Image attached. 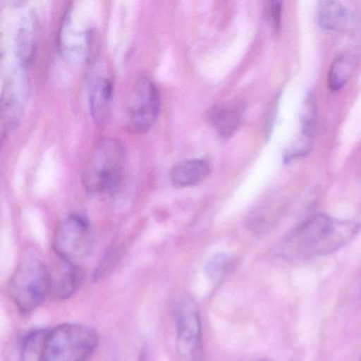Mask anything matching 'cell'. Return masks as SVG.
<instances>
[{"label": "cell", "instance_id": "7", "mask_svg": "<svg viewBox=\"0 0 361 361\" xmlns=\"http://www.w3.org/2000/svg\"><path fill=\"white\" fill-rule=\"evenodd\" d=\"M177 352L183 361H202V331L200 312L185 303L177 316Z\"/></svg>", "mask_w": 361, "mask_h": 361}, {"label": "cell", "instance_id": "15", "mask_svg": "<svg viewBox=\"0 0 361 361\" xmlns=\"http://www.w3.org/2000/svg\"><path fill=\"white\" fill-rule=\"evenodd\" d=\"M317 20L325 30H339L348 22V12L339 1H321L318 5Z\"/></svg>", "mask_w": 361, "mask_h": 361}, {"label": "cell", "instance_id": "16", "mask_svg": "<svg viewBox=\"0 0 361 361\" xmlns=\"http://www.w3.org/2000/svg\"><path fill=\"white\" fill-rule=\"evenodd\" d=\"M356 67V60L352 56L343 54L336 59L329 68L327 84L333 92L341 90L352 77Z\"/></svg>", "mask_w": 361, "mask_h": 361}, {"label": "cell", "instance_id": "12", "mask_svg": "<svg viewBox=\"0 0 361 361\" xmlns=\"http://www.w3.org/2000/svg\"><path fill=\"white\" fill-rule=\"evenodd\" d=\"M211 166L204 158H189L177 162L170 172L171 183L177 189L195 187L209 176Z\"/></svg>", "mask_w": 361, "mask_h": 361}, {"label": "cell", "instance_id": "8", "mask_svg": "<svg viewBox=\"0 0 361 361\" xmlns=\"http://www.w3.org/2000/svg\"><path fill=\"white\" fill-rule=\"evenodd\" d=\"M39 18L35 12L23 16L16 37V59L20 71H27L32 67L39 46Z\"/></svg>", "mask_w": 361, "mask_h": 361}, {"label": "cell", "instance_id": "4", "mask_svg": "<svg viewBox=\"0 0 361 361\" xmlns=\"http://www.w3.org/2000/svg\"><path fill=\"white\" fill-rule=\"evenodd\" d=\"M98 344V334L87 325H59L48 331L42 361H86Z\"/></svg>", "mask_w": 361, "mask_h": 361}, {"label": "cell", "instance_id": "17", "mask_svg": "<svg viewBox=\"0 0 361 361\" xmlns=\"http://www.w3.org/2000/svg\"><path fill=\"white\" fill-rule=\"evenodd\" d=\"M48 331L37 329L25 337L20 348V361L43 360L44 348Z\"/></svg>", "mask_w": 361, "mask_h": 361}, {"label": "cell", "instance_id": "20", "mask_svg": "<svg viewBox=\"0 0 361 361\" xmlns=\"http://www.w3.org/2000/svg\"><path fill=\"white\" fill-rule=\"evenodd\" d=\"M361 361V360H360Z\"/></svg>", "mask_w": 361, "mask_h": 361}, {"label": "cell", "instance_id": "14", "mask_svg": "<svg viewBox=\"0 0 361 361\" xmlns=\"http://www.w3.org/2000/svg\"><path fill=\"white\" fill-rule=\"evenodd\" d=\"M82 278L80 266L61 261L60 265L51 271V295L59 300L69 299L81 284Z\"/></svg>", "mask_w": 361, "mask_h": 361}, {"label": "cell", "instance_id": "1", "mask_svg": "<svg viewBox=\"0 0 361 361\" xmlns=\"http://www.w3.org/2000/svg\"><path fill=\"white\" fill-rule=\"evenodd\" d=\"M360 224L320 214L293 230L281 246L283 257L308 259L331 255L352 242L360 231Z\"/></svg>", "mask_w": 361, "mask_h": 361}, {"label": "cell", "instance_id": "2", "mask_svg": "<svg viewBox=\"0 0 361 361\" xmlns=\"http://www.w3.org/2000/svg\"><path fill=\"white\" fill-rule=\"evenodd\" d=\"M12 301L24 314L37 310L51 295V271L35 251H27L9 282Z\"/></svg>", "mask_w": 361, "mask_h": 361}, {"label": "cell", "instance_id": "6", "mask_svg": "<svg viewBox=\"0 0 361 361\" xmlns=\"http://www.w3.org/2000/svg\"><path fill=\"white\" fill-rule=\"evenodd\" d=\"M160 113V94L156 84L147 77L140 78L133 87L126 114V126L132 134L149 132Z\"/></svg>", "mask_w": 361, "mask_h": 361}, {"label": "cell", "instance_id": "13", "mask_svg": "<svg viewBox=\"0 0 361 361\" xmlns=\"http://www.w3.org/2000/svg\"><path fill=\"white\" fill-rule=\"evenodd\" d=\"M244 115V106L240 103H224L208 111V120L221 138H229L240 128Z\"/></svg>", "mask_w": 361, "mask_h": 361}, {"label": "cell", "instance_id": "3", "mask_svg": "<svg viewBox=\"0 0 361 361\" xmlns=\"http://www.w3.org/2000/svg\"><path fill=\"white\" fill-rule=\"evenodd\" d=\"M126 149L121 141L111 137L100 139L92 147L82 172L84 189L102 194L117 187L123 174Z\"/></svg>", "mask_w": 361, "mask_h": 361}, {"label": "cell", "instance_id": "9", "mask_svg": "<svg viewBox=\"0 0 361 361\" xmlns=\"http://www.w3.org/2000/svg\"><path fill=\"white\" fill-rule=\"evenodd\" d=\"M24 84L11 79L4 88L1 96V134L3 138L18 126L24 109Z\"/></svg>", "mask_w": 361, "mask_h": 361}, {"label": "cell", "instance_id": "11", "mask_svg": "<svg viewBox=\"0 0 361 361\" xmlns=\"http://www.w3.org/2000/svg\"><path fill=\"white\" fill-rule=\"evenodd\" d=\"M90 32L85 28L75 26L71 10L66 12L60 32H59V47L65 56L79 59L85 56L90 47Z\"/></svg>", "mask_w": 361, "mask_h": 361}, {"label": "cell", "instance_id": "10", "mask_svg": "<svg viewBox=\"0 0 361 361\" xmlns=\"http://www.w3.org/2000/svg\"><path fill=\"white\" fill-rule=\"evenodd\" d=\"M113 96V80L104 73L94 75L90 86V107L97 124H104L109 119Z\"/></svg>", "mask_w": 361, "mask_h": 361}, {"label": "cell", "instance_id": "19", "mask_svg": "<svg viewBox=\"0 0 361 361\" xmlns=\"http://www.w3.org/2000/svg\"><path fill=\"white\" fill-rule=\"evenodd\" d=\"M226 266H227V259L224 257H216L209 263L208 271L210 276L212 279L219 278L221 274H223L225 270Z\"/></svg>", "mask_w": 361, "mask_h": 361}, {"label": "cell", "instance_id": "5", "mask_svg": "<svg viewBox=\"0 0 361 361\" xmlns=\"http://www.w3.org/2000/svg\"><path fill=\"white\" fill-rule=\"evenodd\" d=\"M94 248V234L90 221L84 215L65 217L54 235V249L61 261L80 266Z\"/></svg>", "mask_w": 361, "mask_h": 361}, {"label": "cell", "instance_id": "18", "mask_svg": "<svg viewBox=\"0 0 361 361\" xmlns=\"http://www.w3.org/2000/svg\"><path fill=\"white\" fill-rule=\"evenodd\" d=\"M281 16H282V3L272 1L268 5L267 18L274 31H278L281 27Z\"/></svg>", "mask_w": 361, "mask_h": 361}]
</instances>
